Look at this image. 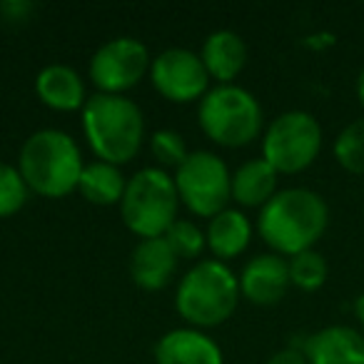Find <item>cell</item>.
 Instances as JSON below:
<instances>
[{
	"instance_id": "25",
	"label": "cell",
	"mask_w": 364,
	"mask_h": 364,
	"mask_svg": "<svg viewBox=\"0 0 364 364\" xmlns=\"http://www.w3.org/2000/svg\"><path fill=\"white\" fill-rule=\"evenodd\" d=\"M33 3L28 0H6V3H0V13L6 21H13V23H23L28 16L33 13Z\"/></svg>"
},
{
	"instance_id": "27",
	"label": "cell",
	"mask_w": 364,
	"mask_h": 364,
	"mask_svg": "<svg viewBox=\"0 0 364 364\" xmlns=\"http://www.w3.org/2000/svg\"><path fill=\"white\" fill-rule=\"evenodd\" d=\"M354 317H357L359 322V332L364 334V292L357 297V302H354Z\"/></svg>"
},
{
	"instance_id": "19",
	"label": "cell",
	"mask_w": 364,
	"mask_h": 364,
	"mask_svg": "<svg viewBox=\"0 0 364 364\" xmlns=\"http://www.w3.org/2000/svg\"><path fill=\"white\" fill-rule=\"evenodd\" d=\"M125 185H127V180L122 177L120 167L110 165V162L95 160L82 167L80 182H77V193L90 205L110 208V205H120L122 195H125Z\"/></svg>"
},
{
	"instance_id": "17",
	"label": "cell",
	"mask_w": 364,
	"mask_h": 364,
	"mask_svg": "<svg viewBox=\"0 0 364 364\" xmlns=\"http://www.w3.org/2000/svg\"><path fill=\"white\" fill-rule=\"evenodd\" d=\"M205 237H208V250L215 255V259L225 262L247 250L250 240H252V223L242 210L228 208L210 220Z\"/></svg>"
},
{
	"instance_id": "6",
	"label": "cell",
	"mask_w": 364,
	"mask_h": 364,
	"mask_svg": "<svg viewBox=\"0 0 364 364\" xmlns=\"http://www.w3.org/2000/svg\"><path fill=\"white\" fill-rule=\"evenodd\" d=\"M198 122L215 145L245 147L262 132V107L245 87L218 85L200 100Z\"/></svg>"
},
{
	"instance_id": "28",
	"label": "cell",
	"mask_w": 364,
	"mask_h": 364,
	"mask_svg": "<svg viewBox=\"0 0 364 364\" xmlns=\"http://www.w3.org/2000/svg\"><path fill=\"white\" fill-rule=\"evenodd\" d=\"M357 97H359V105L364 107V68H362V73H359V77H357Z\"/></svg>"
},
{
	"instance_id": "2",
	"label": "cell",
	"mask_w": 364,
	"mask_h": 364,
	"mask_svg": "<svg viewBox=\"0 0 364 364\" xmlns=\"http://www.w3.org/2000/svg\"><path fill=\"white\" fill-rule=\"evenodd\" d=\"M82 155L77 142L63 130H38L23 142L18 170L28 190L41 198L60 200L77 190L82 175Z\"/></svg>"
},
{
	"instance_id": "1",
	"label": "cell",
	"mask_w": 364,
	"mask_h": 364,
	"mask_svg": "<svg viewBox=\"0 0 364 364\" xmlns=\"http://www.w3.org/2000/svg\"><path fill=\"white\" fill-rule=\"evenodd\" d=\"M329 225V208L322 195L307 188L279 190L257 218V232L279 257L314 250Z\"/></svg>"
},
{
	"instance_id": "11",
	"label": "cell",
	"mask_w": 364,
	"mask_h": 364,
	"mask_svg": "<svg viewBox=\"0 0 364 364\" xmlns=\"http://www.w3.org/2000/svg\"><path fill=\"white\" fill-rule=\"evenodd\" d=\"M240 294L257 307H272L289 289V264L274 252L252 257L240 272Z\"/></svg>"
},
{
	"instance_id": "15",
	"label": "cell",
	"mask_w": 364,
	"mask_h": 364,
	"mask_svg": "<svg viewBox=\"0 0 364 364\" xmlns=\"http://www.w3.org/2000/svg\"><path fill=\"white\" fill-rule=\"evenodd\" d=\"M36 92L46 107L55 112H75L82 110L87 102L85 82L80 73L70 65H46L36 77Z\"/></svg>"
},
{
	"instance_id": "26",
	"label": "cell",
	"mask_w": 364,
	"mask_h": 364,
	"mask_svg": "<svg viewBox=\"0 0 364 364\" xmlns=\"http://www.w3.org/2000/svg\"><path fill=\"white\" fill-rule=\"evenodd\" d=\"M267 364H309V362H307V357H304L302 349L287 347V349H279V352H274L272 357L267 359Z\"/></svg>"
},
{
	"instance_id": "8",
	"label": "cell",
	"mask_w": 364,
	"mask_h": 364,
	"mask_svg": "<svg viewBox=\"0 0 364 364\" xmlns=\"http://www.w3.org/2000/svg\"><path fill=\"white\" fill-rule=\"evenodd\" d=\"M172 180L180 203L198 218L213 220L215 215L228 210V203L232 200V172L215 152H190L188 160L175 170Z\"/></svg>"
},
{
	"instance_id": "7",
	"label": "cell",
	"mask_w": 364,
	"mask_h": 364,
	"mask_svg": "<svg viewBox=\"0 0 364 364\" xmlns=\"http://www.w3.org/2000/svg\"><path fill=\"white\" fill-rule=\"evenodd\" d=\"M322 150V125L312 112L287 110L267 125L262 137V160L277 175L304 172Z\"/></svg>"
},
{
	"instance_id": "14",
	"label": "cell",
	"mask_w": 364,
	"mask_h": 364,
	"mask_svg": "<svg viewBox=\"0 0 364 364\" xmlns=\"http://www.w3.org/2000/svg\"><path fill=\"white\" fill-rule=\"evenodd\" d=\"M177 269V255L165 237L140 240L130 255V277L145 292H157L170 284Z\"/></svg>"
},
{
	"instance_id": "3",
	"label": "cell",
	"mask_w": 364,
	"mask_h": 364,
	"mask_svg": "<svg viewBox=\"0 0 364 364\" xmlns=\"http://www.w3.org/2000/svg\"><path fill=\"white\" fill-rule=\"evenodd\" d=\"M82 132L97 160L120 167L140 152L145 120L130 97L95 92L82 107Z\"/></svg>"
},
{
	"instance_id": "16",
	"label": "cell",
	"mask_w": 364,
	"mask_h": 364,
	"mask_svg": "<svg viewBox=\"0 0 364 364\" xmlns=\"http://www.w3.org/2000/svg\"><path fill=\"white\" fill-rule=\"evenodd\" d=\"M200 58L213 80L220 85H232V80L247 65V46L235 31H215L205 41Z\"/></svg>"
},
{
	"instance_id": "13",
	"label": "cell",
	"mask_w": 364,
	"mask_h": 364,
	"mask_svg": "<svg viewBox=\"0 0 364 364\" xmlns=\"http://www.w3.org/2000/svg\"><path fill=\"white\" fill-rule=\"evenodd\" d=\"M302 352L309 364H364V334L347 324H332L309 334Z\"/></svg>"
},
{
	"instance_id": "20",
	"label": "cell",
	"mask_w": 364,
	"mask_h": 364,
	"mask_svg": "<svg viewBox=\"0 0 364 364\" xmlns=\"http://www.w3.org/2000/svg\"><path fill=\"white\" fill-rule=\"evenodd\" d=\"M289 264V282L294 284L302 292H317L319 287H324L327 282V259L317 250H307V252H299L294 257L287 259Z\"/></svg>"
},
{
	"instance_id": "24",
	"label": "cell",
	"mask_w": 364,
	"mask_h": 364,
	"mask_svg": "<svg viewBox=\"0 0 364 364\" xmlns=\"http://www.w3.org/2000/svg\"><path fill=\"white\" fill-rule=\"evenodd\" d=\"M150 150H152V157H155L162 167H175V170L188 160V155H190L188 145H185V137L175 130L152 132Z\"/></svg>"
},
{
	"instance_id": "23",
	"label": "cell",
	"mask_w": 364,
	"mask_h": 364,
	"mask_svg": "<svg viewBox=\"0 0 364 364\" xmlns=\"http://www.w3.org/2000/svg\"><path fill=\"white\" fill-rule=\"evenodd\" d=\"M165 240L172 247V252L177 255V259H195L208 247V237L193 220L177 218L175 225L165 232Z\"/></svg>"
},
{
	"instance_id": "9",
	"label": "cell",
	"mask_w": 364,
	"mask_h": 364,
	"mask_svg": "<svg viewBox=\"0 0 364 364\" xmlns=\"http://www.w3.org/2000/svg\"><path fill=\"white\" fill-rule=\"evenodd\" d=\"M150 53H147L145 43L137 38H112V41L102 43L90 58V80L97 87V92L105 95H122V92L132 90L137 82L150 73Z\"/></svg>"
},
{
	"instance_id": "12",
	"label": "cell",
	"mask_w": 364,
	"mask_h": 364,
	"mask_svg": "<svg viewBox=\"0 0 364 364\" xmlns=\"http://www.w3.org/2000/svg\"><path fill=\"white\" fill-rule=\"evenodd\" d=\"M155 364H225L223 349L195 327L170 329L155 344Z\"/></svg>"
},
{
	"instance_id": "5",
	"label": "cell",
	"mask_w": 364,
	"mask_h": 364,
	"mask_svg": "<svg viewBox=\"0 0 364 364\" xmlns=\"http://www.w3.org/2000/svg\"><path fill=\"white\" fill-rule=\"evenodd\" d=\"M175 180L162 167H142L127 180L120 200V218L125 228L140 240L165 237L177 220Z\"/></svg>"
},
{
	"instance_id": "4",
	"label": "cell",
	"mask_w": 364,
	"mask_h": 364,
	"mask_svg": "<svg viewBox=\"0 0 364 364\" xmlns=\"http://www.w3.org/2000/svg\"><path fill=\"white\" fill-rule=\"evenodd\" d=\"M240 297L237 274L220 259H203L177 284L175 309L190 327L208 329L228 322Z\"/></svg>"
},
{
	"instance_id": "10",
	"label": "cell",
	"mask_w": 364,
	"mask_h": 364,
	"mask_svg": "<svg viewBox=\"0 0 364 364\" xmlns=\"http://www.w3.org/2000/svg\"><path fill=\"white\" fill-rule=\"evenodd\" d=\"M152 87L170 102H195L208 95L213 77L208 75L203 58L188 48L162 50L150 65Z\"/></svg>"
},
{
	"instance_id": "18",
	"label": "cell",
	"mask_w": 364,
	"mask_h": 364,
	"mask_svg": "<svg viewBox=\"0 0 364 364\" xmlns=\"http://www.w3.org/2000/svg\"><path fill=\"white\" fill-rule=\"evenodd\" d=\"M277 170L262 157L247 160L232 172V200L242 208L262 210L277 190Z\"/></svg>"
},
{
	"instance_id": "21",
	"label": "cell",
	"mask_w": 364,
	"mask_h": 364,
	"mask_svg": "<svg viewBox=\"0 0 364 364\" xmlns=\"http://www.w3.org/2000/svg\"><path fill=\"white\" fill-rule=\"evenodd\" d=\"M334 160L352 175H364V115L352 120L334 140Z\"/></svg>"
},
{
	"instance_id": "22",
	"label": "cell",
	"mask_w": 364,
	"mask_h": 364,
	"mask_svg": "<svg viewBox=\"0 0 364 364\" xmlns=\"http://www.w3.org/2000/svg\"><path fill=\"white\" fill-rule=\"evenodd\" d=\"M28 195L31 190H28L21 170L16 165L0 162V220L21 213L28 203Z\"/></svg>"
}]
</instances>
